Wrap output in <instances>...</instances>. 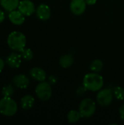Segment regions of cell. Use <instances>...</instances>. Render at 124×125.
<instances>
[{"label": "cell", "instance_id": "obj_14", "mask_svg": "<svg viewBox=\"0 0 124 125\" xmlns=\"http://www.w3.org/2000/svg\"><path fill=\"white\" fill-rule=\"evenodd\" d=\"M34 98L29 94L23 96L20 100V106L24 110H29L34 105Z\"/></svg>", "mask_w": 124, "mask_h": 125}, {"label": "cell", "instance_id": "obj_17", "mask_svg": "<svg viewBox=\"0 0 124 125\" xmlns=\"http://www.w3.org/2000/svg\"><path fill=\"white\" fill-rule=\"evenodd\" d=\"M81 117L82 116L79 111H77L75 110H72L67 114V119L69 123H75L78 122Z\"/></svg>", "mask_w": 124, "mask_h": 125}, {"label": "cell", "instance_id": "obj_25", "mask_svg": "<svg viewBox=\"0 0 124 125\" xmlns=\"http://www.w3.org/2000/svg\"><path fill=\"white\" fill-rule=\"evenodd\" d=\"M4 62L1 58H0V73L4 70Z\"/></svg>", "mask_w": 124, "mask_h": 125}, {"label": "cell", "instance_id": "obj_8", "mask_svg": "<svg viewBox=\"0 0 124 125\" xmlns=\"http://www.w3.org/2000/svg\"><path fill=\"white\" fill-rule=\"evenodd\" d=\"M87 3L86 0H72L70 10L75 15H81L86 11Z\"/></svg>", "mask_w": 124, "mask_h": 125}, {"label": "cell", "instance_id": "obj_24", "mask_svg": "<svg viewBox=\"0 0 124 125\" xmlns=\"http://www.w3.org/2000/svg\"><path fill=\"white\" fill-rule=\"evenodd\" d=\"M119 114H120V116L121 119L124 120V103L119 108Z\"/></svg>", "mask_w": 124, "mask_h": 125}, {"label": "cell", "instance_id": "obj_5", "mask_svg": "<svg viewBox=\"0 0 124 125\" xmlns=\"http://www.w3.org/2000/svg\"><path fill=\"white\" fill-rule=\"evenodd\" d=\"M35 93L39 100L42 101H47L52 96L51 85L48 82L42 81L36 86Z\"/></svg>", "mask_w": 124, "mask_h": 125}, {"label": "cell", "instance_id": "obj_26", "mask_svg": "<svg viewBox=\"0 0 124 125\" xmlns=\"http://www.w3.org/2000/svg\"><path fill=\"white\" fill-rule=\"evenodd\" d=\"M4 20V12L0 9V23H2Z\"/></svg>", "mask_w": 124, "mask_h": 125}, {"label": "cell", "instance_id": "obj_13", "mask_svg": "<svg viewBox=\"0 0 124 125\" xmlns=\"http://www.w3.org/2000/svg\"><path fill=\"white\" fill-rule=\"evenodd\" d=\"M29 74L34 80L39 82L45 81V79L47 78V75L45 71L39 67L31 68L29 71Z\"/></svg>", "mask_w": 124, "mask_h": 125}, {"label": "cell", "instance_id": "obj_11", "mask_svg": "<svg viewBox=\"0 0 124 125\" xmlns=\"http://www.w3.org/2000/svg\"><path fill=\"white\" fill-rule=\"evenodd\" d=\"M21 57L20 54L16 52H12L7 57L6 62L11 68H18L21 64Z\"/></svg>", "mask_w": 124, "mask_h": 125}, {"label": "cell", "instance_id": "obj_27", "mask_svg": "<svg viewBox=\"0 0 124 125\" xmlns=\"http://www.w3.org/2000/svg\"><path fill=\"white\" fill-rule=\"evenodd\" d=\"M97 0H86L88 5H94L96 3Z\"/></svg>", "mask_w": 124, "mask_h": 125}, {"label": "cell", "instance_id": "obj_7", "mask_svg": "<svg viewBox=\"0 0 124 125\" xmlns=\"http://www.w3.org/2000/svg\"><path fill=\"white\" fill-rule=\"evenodd\" d=\"M18 9L25 16H30L36 11L34 4L30 0L20 1Z\"/></svg>", "mask_w": 124, "mask_h": 125}, {"label": "cell", "instance_id": "obj_1", "mask_svg": "<svg viewBox=\"0 0 124 125\" xmlns=\"http://www.w3.org/2000/svg\"><path fill=\"white\" fill-rule=\"evenodd\" d=\"M83 84L88 91L97 92L102 89L104 85V79L98 73H91L86 74L83 81Z\"/></svg>", "mask_w": 124, "mask_h": 125}, {"label": "cell", "instance_id": "obj_10", "mask_svg": "<svg viewBox=\"0 0 124 125\" xmlns=\"http://www.w3.org/2000/svg\"><path fill=\"white\" fill-rule=\"evenodd\" d=\"M12 81L14 85L19 89H26L30 84L29 78L23 74H18L15 75Z\"/></svg>", "mask_w": 124, "mask_h": 125}, {"label": "cell", "instance_id": "obj_12", "mask_svg": "<svg viewBox=\"0 0 124 125\" xmlns=\"http://www.w3.org/2000/svg\"><path fill=\"white\" fill-rule=\"evenodd\" d=\"M8 18L10 22L15 25L20 26L23 24L25 21V15L22 14L19 10H12L9 12Z\"/></svg>", "mask_w": 124, "mask_h": 125}, {"label": "cell", "instance_id": "obj_2", "mask_svg": "<svg viewBox=\"0 0 124 125\" xmlns=\"http://www.w3.org/2000/svg\"><path fill=\"white\" fill-rule=\"evenodd\" d=\"M7 42L10 49L14 51L20 52L26 47V38L22 32L14 31L8 35Z\"/></svg>", "mask_w": 124, "mask_h": 125}, {"label": "cell", "instance_id": "obj_3", "mask_svg": "<svg viewBox=\"0 0 124 125\" xmlns=\"http://www.w3.org/2000/svg\"><path fill=\"white\" fill-rule=\"evenodd\" d=\"M18 111L16 102L11 97H3L0 100V113L5 116H12Z\"/></svg>", "mask_w": 124, "mask_h": 125}, {"label": "cell", "instance_id": "obj_4", "mask_svg": "<svg viewBox=\"0 0 124 125\" xmlns=\"http://www.w3.org/2000/svg\"><path fill=\"white\" fill-rule=\"evenodd\" d=\"M96 109V105L95 102L91 98H85L83 99L80 105H79V111L84 118H89L92 116Z\"/></svg>", "mask_w": 124, "mask_h": 125}, {"label": "cell", "instance_id": "obj_19", "mask_svg": "<svg viewBox=\"0 0 124 125\" xmlns=\"http://www.w3.org/2000/svg\"><path fill=\"white\" fill-rule=\"evenodd\" d=\"M20 53L22 58L24 59L26 61H30L34 57L33 51L30 48H23Z\"/></svg>", "mask_w": 124, "mask_h": 125}, {"label": "cell", "instance_id": "obj_22", "mask_svg": "<svg viewBox=\"0 0 124 125\" xmlns=\"http://www.w3.org/2000/svg\"><path fill=\"white\" fill-rule=\"evenodd\" d=\"M87 91V89L84 86V85L83 84V86H80L77 89V95H79V96H82V95H83L85 93H86V92Z\"/></svg>", "mask_w": 124, "mask_h": 125}, {"label": "cell", "instance_id": "obj_20", "mask_svg": "<svg viewBox=\"0 0 124 125\" xmlns=\"http://www.w3.org/2000/svg\"><path fill=\"white\" fill-rule=\"evenodd\" d=\"M14 88L12 87V85H7L5 86L2 88L1 90V94L3 97H11L14 94Z\"/></svg>", "mask_w": 124, "mask_h": 125}, {"label": "cell", "instance_id": "obj_18", "mask_svg": "<svg viewBox=\"0 0 124 125\" xmlns=\"http://www.w3.org/2000/svg\"><path fill=\"white\" fill-rule=\"evenodd\" d=\"M102 68L103 62L100 59H95L90 64V70L94 73H99Z\"/></svg>", "mask_w": 124, "mask_h": 125}, {"label": "cell", "instance_id": "obj_6", "mask_svg": "<svg viewBox=\"0 0 124 125\" xmlns=\"http://www.w3.org/2000/svg\"><path fill=\"white\" fill-rule=\"evenodd\" d=\"M113 92L110 89H100L97 94L96 100L98 104L102 107H107L110 105L113 99Z\"/></svg>", "mask_w": 124, "mask_h": 125}, {"label": "cell", "instance_id": "obj_9", "mask_svg": "<svg viewBox=\"0 0 124 125\" xmlns=\"http://www.w3.org/2000/svg\"><path fill=\"white\" fill-rule=\"evenodd\" d=\"M36 14L39 19L42 21H48L50 18L51 10L48 5L45 4H41L37 7Z\"/></svg>", "mask_w": 124, "mask_h": 125}, {"label": "cell", "instance_id": "obj_23", "mask_svg": "<svg viewBox=\"0 0 124 125\" xmlns=\"http://www.w3.org/2000/svg\"><path fill=\"white\" fill-rule=\"evenodd\" d=\"M57 81H58L57 78H56V76H54V75H50V76L48 78V83H49L50 85H54V84H56V82H57Z\"/></svg>", "mask_w": 124, "mask_h": 125}, {"label": "cell", "instance_id": "obj_21", "mask_svg": "<svg viewBox=\"0 0 124 125\" xmlns=\"http://www.w3.org/2000/svg\"><path fill=\"white\" fill-rule=\"evenodd\" d=\"M113 95L115 97L119 100H124V89L121 86H116L113 89Z\"/></svg>", "mask_w": 124, "mask_h": 125}, {"label": "cell", "instance_id": "obj_16", "mask_svg": "<svg viewBox=\"0 0 124 125\" xmlns=\"http://www.w3.org/2000/svg\"><path fill=\"white\" fill-rule=\"evenodd\" d=\"M74 63V58L71 54H65L59 59V64L63 68H69Z\"/></svg>", "mask_w": 124, "mask_h": 125}, {"label": "cell", "instance_id": "obj_15", "mask_svg": "<svg viewBox=\"0 0 124 125\" xmlns=\"http://www.w3.org/2000/svg\"><path fill=\"white\" fill-rule=\"evenodd\" d=\"M19 3V0H0L1 7L8 12L16 10L18 7Z\"/></svg>", "mask_w": 124, "mask_h": 125}]
</instances>
